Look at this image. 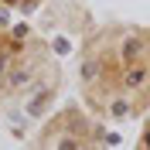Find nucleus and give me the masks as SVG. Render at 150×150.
Returning <instances> with one entry per match:
<instances>
[]
</instances>
